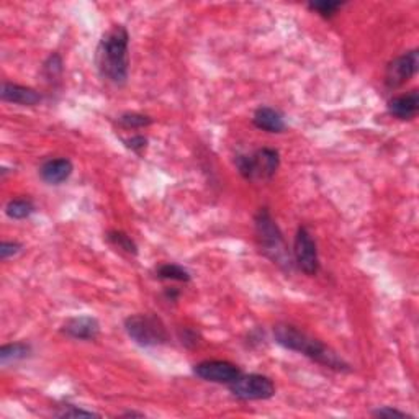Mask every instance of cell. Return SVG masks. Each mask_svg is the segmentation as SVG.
Segmentation results:
<instances>
[{
  "label": "cell",
  "mask_w": 419,
  "mask_h": 419,
  "mask_svg": "<svg viewBox=\"0 0 419 419\" xmlns=\"http://www.w3.org/2000/svg\"><path fill=\"white\" fill-rule=\"evenodd\" d=\"M95 66L107 82L115 87L126 85L130 72V33L125 25H114L102 36L95 50Z\"/></svg>",
  "instance_id": "cell-1"
},
{
  "label": "cell",
  "mask_w": 419,
  "mask_h": 419,
  "mask_svg": "<svg viewBox=\"0 0 419 419\" xmlns=\"http://www.w3.org/2000/svg\"><path fill=\"white\" fill-rule=\"evenodd\" d=\"M273 337L282 347L302 354V356L308 357L310 361L323 365L326 369L336 370V372H351V365L344 361L339 354L332 351L325 342L315 339V337L306 334L305 331L298 330L297 326L278 323L273 326Z\"/></svg>",
  "instance_id": "cell-2"
},
{
  "label": "cell",
  "mask_w": 419,
  "mask_h": 419,
  "mask_svg": "<svg viewBox=\"0 0 419 419\" xmlns=\"http://www.w3.org/2000/svg\"><path fill=\"white\" fill-rule=\"evenodd\" d=\"M254 231L256 239L259 244V249L268 261H272L277 267H281L283 272L290 273L293 271L295 262L292 251L288 249V244L283 233L278 228L276 219L272 218L268 208H261L254 217Z\"/></svg>",
  "instance_id": "cell-3"
},
{
  "label": "cell",
  "mask_w": 419,
  "mask_h": 419,
  "mask_svg": "<svg viewBox=\"0 0 419 419\" xmlns=\"http://www.w3.org/2000/svg\"><path fill=\"white\" fill-rule=\"evenodd\" d=\"M236 169L246 180H271L281 168V154L273 148L257 149L252 154H239L234 159Z\"/></svg>",
  "instance_id": "cell-4"
},
{
  "label": "cell",
  "mask_w": 419,
  "mask_h": 419,
  "mask_svg": "<svg viewBox=\"0 0 419 419\" xmlns=\"http://www.w3.org/2000/svg\"><path fill=\"white\" fill-rule=\"evenodd\" d=\"M125 331L141 347H158L169 342V332L154 315H131L125 320Z\"/></svg>",
  "instance_id": "cell-5"
},
{
  "label": "cell",
  "mask_w": 419,
  "mask_h": 419,
  "mask_svg": "<svg viewBox=\"0 0 419 419\" xmlns=\"http://www.w3.org/2000/svg\"><path fill=\"white\" fill-rule=\"evenodd\" d=\"M231 395L243 401L271 400L276 395V385L272 379L261 374H241L233 383L228 385Z\"/></svg>",
  "instance_id": "cell-6"
},
{
  "label": "cell",
  "mask_w": 419,
  "mask_h": 419,
  "mask_svg": "<svg viewBox=\"0 0 419 419\" xmlns=\"http://www.w3.org/2000/svg\"><path fill=\"white\" fill-rule=\"evenodd\" d=\"M292 256L295 267H298V271H302L305 276L315 277L320 272L318 246H316L313 234L306 227H298L297 229Z\"/></svg>",
  "instance_id": "cell-7"
},
{
  "label": "cell",
  "mask_w": 419,
  "mask_h": 419,
  "mask_svg": "<svg viewBox=\"0 0 419 419\" xmlns=\"http://www.w3.org/2000/svg\"><path fill=\"white\" fill-rule=\"evenodd\" d=\"M419 69V51L411 50L403 53L401 56L395 58L385 69V85L386 89H398L408 80L418 74Z\"/></svg>",
  "instance_id": "cell-8"
},
{
  "label": "cell",
  "mask_w": 419,
  "mask_h": 419,
  "mask_svg": "<svg viewBox=\"0 0 419 419\" xmlns=\"http://www.w3.org/2000/svg\"><path fill=\"white\" fill-rule=\"evenodd\" d=\"M193 374L203 381L210 383H222L229 385L239 377L241 369L238 365L228 361H203L193 365Z\"/></svg>",
  "instance_id": "cell-9"
},
{
  "label": "cell",
  "mask_w": 419,
  "mask_h": 419,
  "mask_svg": "<svg viewBox=\"0 0 419 419\" xmlns=\"http://www.w3.org/2000/svg\"><path fill=\"white\" fill-rule=\"evenodd\" d=\"M62 334L77 341H94L100 334V323L94 316H74L61 327Z\"/></svg>",
  "instance_id": "cell-10"
},
{
  "label": "cell",
  "mask_w": 419,
  "mask_h": 419,
  "mask_svg": "<svg viewBox=\"0 0 419 419\" xmlns=\"http://www.w3.org/2000/svg\"><path fill=\"white\" fill-rule=\"evenodd\" d=\"M0 99L7 104L20 105V107H35L43 100V95L38 90L26 87V85L13 84L9 80H4L2 89H0Z\"/></svg>",
  "instance_id": "cell-11"
},
{
  "label": "cell",
  "mask_w": 419,
  "mask_h": 419,
  "mask_svg": "<svg viewBox=\"0 0 419 419\" xmlns=\"http://www.w3.org/2000/svg\"><path fill=\"white\" fill-rule=\"evenodd\" d=\"M386 110H388L391 116L398 118L401 121L413 120L419 111V92L416 89H413L410 92L393 97V99L388 100Z\"/></svg>",
  "instance_id": "cell-12"
},
{
  "label": "cell",
  "mask_w": 419,
  "mask_h": 419,
  "mask_svg": "<svg viewBox=\"0 0 419 419\" xmlns=\"http://www.w3.org/2000/svg\"><path fill=\"white\" fill-rule=\"evenodd\" d=\"M72 170L74 164L71 159L56 158L45 160L38 172L41 180L46 182L48 185H61L62 182H66L72 175Z\"/></svg>",
  "instance_id": "cell-13"
},
{
  "label": "cell",
  "mask_w": 419,
  "mask_h": 419,
  "mask_svg": "<svg viewBox=\"0 0 419 419\" xmlns=\"http://www.w3.org/2000/svg\"><path fill=\"white\" fill-rule=\"evenodd\" d=\"M252 123L257 130L267 131V133H283L287 128L285 118L281 114V111L272 109V107H259L254 111V116H252Z\"/></svg>",
  "instance_id": "cell-14"
},
{
  "label": "cell",
  "mask_w": 419,
  "mask_h": 419,
  "mask_svg": "<svg viewBox=\"0 0 419 419\" xmlns=\"http://www.w3.org/2000/svg\"><path fill=\"white\" fill-rule=\"evenodd\" d=\"M31 356V346L26 342H12L0 347V364L7 365L12 362L25 361Z\"/></svg>",
  "instance_id": "cell-15"
},
{
  "label": "cell",
  "mask_w": 419,
  "mask_h": 419,
  "mask_svg": "<svg viewBox=\"0 0 419 419\" xmlns=\"http://www.w3.org/2000/svg\"><path fill=\"white\" fill-rule=\"evenodd\" d=\"M35 203L30 198H12L5 205V214L12 219H25L35 213Z\"/></svg>",
  "instance_id": "cell-16"
},
{
  "label": "cell",
  "mask_w": 419,
  "mask_h": 419,
  "mask_svg": "<svg viewBox=\"0 0 419 419\" xmlns=\"http://www.w3.org/2000/svg\"><path fill=\"white\" fill-rule=\"evenodd\" d=\"M105 238L109 243L114 246V248L120 249L125 252V254H130V256H138V244L134 243V239L131 236H128L126 233H123V231H118V229H111L109 233L105 234Z\"/></svg>",
  "instance_id": "cell-17"
},
{
  "label": "cell",
  "mask_w": 419,
  "mask_h": 419,
  "mask_svg": "<svg viewBox=\"0 0 419 419\" xmlns=\"http://www.w3.org/2000/svg\"><path fill=\"white\" fill-rule=\"evenodd\" d=\"M156 276H158V278H163V281H174L184 283L192 281L190 272L179 264H160L156 268Z\"/></svg>",
  "instance_id": "cell-18"
},
{
  "label": "cell",
  "mask_w": 419,
  "mask_h": 419,
  "mask_svg": "<svg viewBox=\"0 0 419 419\" xmlns=\"http://www.w3.org/2000/svg\"><path fill=\"white\" fill-rule=\"evenodd\" d=\"M118 125L125 130H139V128H146L153 125V118L144 114H138V111H126L118 116Z\"/></svg>",
  "instance_id": "cell-19"
},
{
  "label": "cell",
  "mask_w": 419,
  "mask_h": 419,
  "mask_svg": "<svg viewBox=\"0 0 419 419\" xmlns=\"http://www.w3.org/2000/svg\"><path fill=\"white\" fill-rule=\"evenodd\" d=\"M342 5L344 2H339V0H316V2L308 4V9L311 12L321 15V17L331 18L337 13V10L342 9Z\"/></svg>",
  "instance_id": "cell-20"
},
{
  "label": "cell",
  "mask_w": 419,
  "mask_h": 419,
  "mask_svg": "<svg viewBox=\"0 0 419 419\" xmlns=\"http://www.w3.org/2000/svg\"><path fill=\"white\" fill-rule=\"evenodd\" d=\"M55 416L58 418H99L100 415L95 411H90V410H84V408H79V406H74V405H66V406H61V410L58 413H55Z\"/></svg>",
  "instance_id": "cell-21"
},
{
  "label": "cell",
  "mask_w": 419,
  "mask_h": 419,
  "mask_svg": "<svg viewBox=\"0 0 419 419\" xmlns=\"http://www.w3.org/2000/svg\"><path fill=\"white\" fill-rule=\"evenodd\" d=\"M43 71H45L46 77L53 80L59 77L62 74V59L58 53H53V55L46 59L45 66H43Z\"/></svg>",
  "instance_id": "cell-22"
},
{
  "label": "cell",
  "mask_w": 419,
  "mask_h": 419,
  "mask_svg": "<svg viewBox=\"0 0 419 419\" xmlns=\"http://www.w3.org/2000/svg\"><path fill=\"white\" fill-rule=\"evenodd\" d=\"M21 249H23V244L18 243V241H4L0 244V259L7 261L10 257L18 256Z\"/></svg>",
  "instance_id": "cell-23"
},
{
  "label": "cell",
  "mask_w": 419,
  "mask_h": 419,
  "mask_svg": "<svg viewBox=\"0 0 419 419\" xmlns=\"http://www.w3.org/2000/svg\"><path fill=\"white\" fill-rule=\"evenodd\" d=\"M123 143H125V146L128 149H131L133 153L141 154L148 146V138L143 136V134H133L131 138L123 139Z\"/></svg>",
  "instance_id": "cell-24"
},
{
  "label": "cell",
  "mask_w": 419,
  "mask_h": 419,
  "mask_svg": "<svg viewBox=\"0 0 419 419\" xmlns=\"http://www.w3.org/2000/svg\"><path fill=\"white\" fill-rule=\"evenodd\" d=\"M179 337H180V342L189 349L197 347L198 342H200V334H198L195 330H190V327H184V330H180Z\"/></svg>",
  "instance_id": "cell-25"
},
{
  "label": "cell",
  "mask_w": 419,
  "mask_h": 419,
  "mask_svg": "<svg viewBox=\"0 0 419 419\" xmlns=\"http://www.w3.org/2000/svg\"><path fill=\"white\" fill-rule=\"evenodd\" d=\"M372 416L374 418H381V419H391V418H408V415L405 411H400L396 410V408H391V406H381L377 408V410L372 411Z\"/></svg>",
  "instance_id": "cell-26"
},
{
  "label": "cell",
  "mask_w": 419,
  "mask_h": 419,
  "mask_svg": "<svg viewBox=\"0 0 419 419\" xmlns=\"http://www.w3.org/2000/svg\"><path fill=\"white\" fill-rule=\"evenodd\" d=\"M123 418H144V413H136V411H126L121 415Z\"/></svg>",
  "instance_id": "cell-27"
},
{
  "label": "cell",
  "mask_w": 419,
  "mask_h": 419,
  "mask_svg": "<svg viewBox=\"0 0 419 419\" xmlns=\"http://www.w3.org/2000/svg\"><path fill=\"white\" fill-rule=\"evenodd\" d=\"M165 297L172 300V302H175L177 297H179V292H177V290H168V292H165Z\"/></svg>",
  "instance_id": "cell-28"
}]
</instances>
